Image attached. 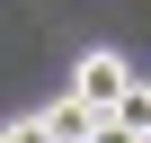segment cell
<instances>
[{
    "mask_svg": "<svg viewBox=\"0 0 151 143\" xmlns=\"http://www.w3.org/2000/svg\"><path fill=\"white\" fill-rule=\"evenodd\" d=\"M71 90H80L98 116H116V107H124V90H133V63L98 45V54H80V63H71Z\"/></svg>",
    "mask_w": 151,
    "mask_h": 143,
    "instance_id": "6da1fadb",
    "label": "cell"
},
{
    "mask_svg": "<svg viewBox=\"0 0 151 143\" xmlns=\"http://www.w3.org/2000/svg\"><path fill=\"white\" fill-rule=\"evenodd\" d=\"M45 125H53V143H98V125H107V116L71 90V98H53V107H45Z\"/></svg>",
    "mask_w": 151,
    "mask_h": 143,
    "instance_id": "7a4b0ae2",
    "label": "cell"
},
{
    "mask_svg": "<svg viewBox=\"0 0 151 143\" xmlns=\"http://www.w3.org/2000/svg\"><path fill=\"white\" fill-rule=\"evenodd\" d=\"M116 125H133V134H151V81L133 72V90H124V107H116Z\"/></svg>",
    "mask_w": 151,
    "mask_h": 143,
    "instance_id": "3957f363",
    "label": "cell"
},
{
    "mask_svg": "<svg viewBox=\"0 0 151 143\" xmlns=\"http://www.w3.org/2000/svg\"><path fill=\"white\" fill-rule=\"evenodd\" d=\"M0 143H53V125H45V107H36V116H9V134H0Z\"/></svg>",
    "mask_w": 151,
    "mask_h": 143,
    "instance_id": "277c9868",
    "label": "cell"
}]
</instances>
